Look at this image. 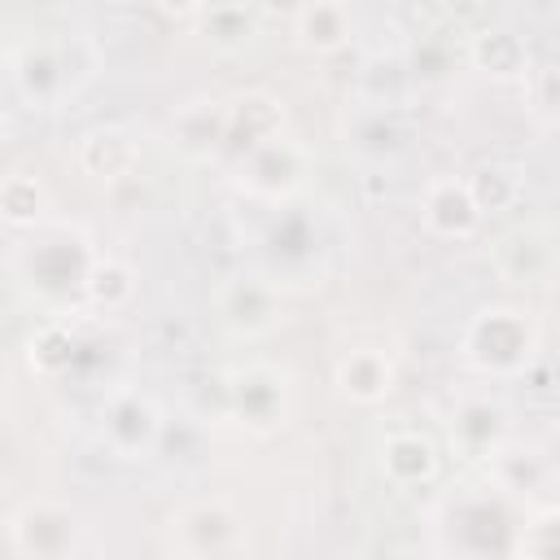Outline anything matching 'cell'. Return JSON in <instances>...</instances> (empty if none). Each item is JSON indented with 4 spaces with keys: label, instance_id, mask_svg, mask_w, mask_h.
Masks as SVG:
<instances>
[{
    "label": "cell",
    "instance_id": "13",
    "mask_svg": "<svg viewBox=\"0 0 560 560\" xmlns=\"http://www.w3.org/2000/svg\"><path fill=\"white\" fill-rule=\"evenodd\" d=\"M57 52L61 48H52V44H31V48H22L18 70H13L22 96L26 101H39L44 109L57 105L66 92H74V83H79V74L66 70V61H57Z\"/></svg>",
    "mask_w": 560,
    "mask_h": 560
},
{
    "label": "cell",
    "instance_id": "12",
    "mask_svg": "<svg viewBox=\"0 0 560 560\" xmlns=\"http://www.w3.org/2000/svg\"><path fill=\"white\" fill-rule=\"evenodd\" d=\"M486 468H490L499 494H538L551 486V459L538 446H525L512 438L486 455Z\"/></svg>",
    "mask_w": 560,
    "mask_h": 560
},
{
    "label": "cell",
    "instance_id": "2",
    "mask_svg": "<svg viewBox=\"0 0 560 560\" xmlns=\"http://www.w3.org/2000/svg\"><path fill=\"white\" fill-rule=\"evenodd\" d=\"M538 350V324L521 306H481L459 341V354L481 376H521Z\"/></svg>",
    "mask_w": 560,
    "mask_h": 560
},
{
    "label": "cell",
    "instance_id": "21",
    "mask_svg": "<svg viewBox=\"0 0 560 560\" xmlns=\"http://www.w3.org/2000/svg\"><path fill=\"white\" fill-rule=\"evenodd\" d=\"M13 556V534H9V521H0V560Z\"/></svg>",
    "mask_w": 560,
    "mask_h": 560
},
{
    "label": "cell",
    "instance_id": "14",
    "mask_svg": "<svg viewBox=\"0 0 560 560\" xmlns=\"http://www.w3.org/2000/svg\"><path fill=\"white\" fill-rule=\"evenodd\" d=\"M381 472L398 486V490H411V486H424L433 481L438 472V451L429 438L420 433H389L381 442Z\"/></svg>",
    "mask_w": 560,
    "mask_h": 560
},
{
    "label": "cell",
    "instance_id": "7",
    "mask_svg": "<svg viewBox=\"0 0 560 560\" xmlns=\"http://www.w3.org/2000/svg\"><path fill=\"white\" fill-rule=\"evenodd\" d=\"M175 538L192 560H223L241 547V521L228 503H192L175 521Z\"/></svg>",
    "mask_w": 560,
    "mask_h": 560
},
{
    "label": "cell",
    "instance_id": "5",
    "mask_svg": "<svg viewBox=\"0 0 560 560\" xmlns=\"http://www.w3.org/2000/svg\"><path fill=\"white\" fill-rule=\"evenodd\" d=\"M162 438V411L140 389H118L101 407V442L114 451V459H149Z\"/></svg>",
    "mask_w": 560,
    "mask_h": 560
},
{
    "label": "cell",
    "instance_id": "17",
    "mask_svg": "<svg viewBox=\"0 0 560 560\" xmlns=\"http://www.w3.org/2000/svg\"><path fill=\"white\" fill-rule=\"evenodd\" d=\"M131 293H136L131 267H122L118 258H96L88 284H83V298H88L96 311H118V306L131 302Z\"/></svg>",
    "mask_w": 560,
    "mask_h": 560
},
{
    "label": "cell",
    "instance_id": "9",
    "mask_svg": "<svg viewBox=\"0 0 560 560\" xmlns=\"http://www.w3.org/2000/svg\"><path fill=\"white\" fill-rule=\"evenodd\" d=\"M332 385L341 398L359 402V407H372V402H385L389 389H394V359L376 346H359L350 354L337 359L332 368Z\"/></svg>",
    "mask_w": 560,
    "mask_h": 560
},
{
    "label": "cell",
    "instance_id": "20",
    "mask_svg": "<svg viewBox=\"0 0 560 560\" xmlns=\"http://www.w3.org/2000/svg\"><path fill=\"white\" fill-rule=\"evenodd\" d=\"M516 556L521 560H560V547H556V508L542 503L534 516H525V529L516 538Z\"/></svg>",
    "mask_w": 560,
    "mask_h": 560
},
{
    "label": "cell",
    "instance_id": "11",
    "mask_svg": "<svg viewBox=\"0 0 560 560\" xmlns=\"http://www.w3.org/2000/svg\"><path fill=\"white\" fill-rule=\"evenodd\" d=\"M280 127H284V109H280L271 96L249 92V96L232 101L228 114H223V149H232L236 158H245L249 149L276 140Z\"/></svg>",
    "mask_w": 560,
    "mask_h": 560
},
{
    "label": "cell",
    "instance_id": "1",
    "mask_svg": "<svg viewBox=\"0 0 560 560\" xmlns=\"http://www.w3.org/2000/svg\"><path fill=\"white\" fill-rule=\"evenodd\" d=\"M96 249L88 241L83 228L74 223H35L31 236L13 249V271L18 280L39 293V302H48L52 311L66 306L70 298H83V284L96 267Z\"/></svg>",
    "mask_w": 560,
    "mask_h": 560
},
{
    "label": "cell",
    "instance_id": "10",
    "mask_svg": "<svg viewBox=\"0 0 560 560\" xmlns=\"http://www.w3.org/2000/svg\"><path fill=\"white\" fill-rule=\"evenodd\" d=\"M446 433H451V446H459L468 459H486L499 442H508V416H503L499 402H490L481 394H468L451 411Z\"/></svg>",
    "mask_w": 560,
    "mask_h": 560
},
{
    "label": "cell",
    "instance_id": "3",
    "mask_svg": "<svg viewBox=\"0 0 560 560\" xmlns=\"http://www.w3.org/2000/svg\"><path fill=\"white\" fill-rule=\"evenodd\" d=\"M9 534L22 560H70L83 542V516L57 499H35L9 521Z\"/></svg>",
    "mask_w": 560,
    "mask_h": 560
},
{
    "label": "cell",
    "instance_id": "8",
    "mask_svg": "<svg viewBox=\"0 0 560 560\" xmlns=\"http://www.w3.org/2000/svg\"><path fill=\"white\" fill-rule=\"evenodd\" d=\"M420 219H424V228H429L433 236H442V241H468V236H477V228H481L486 214L477 210V201H472V192H468L464 179L442 175V179H429V184H424Z\"/></svg>",
    "mask_w": 560,
    "mask_h": 560
},
{
    "label": "cell",
    "instance_id": "22",
    "mask_svg": "<svg viewBox=\"0 0 560 560\" xmlns=\"http://www.w3.org/2000/svg\"><path fill=\"white\" fill-rule=\"evenodd\" d=\"M9 385H13V381H9V368H4V359H0V407L9 402Z\"/></svg>",
    "mask_w": 560,
    "mask_h": 560
},
{
    "label": "cell",
    "instance_id": "19",
    "mask_svg": "<svg viewBox=\"0 0 560 560\" xmlns=\"http://www.w3.org/2000/svg\"><path fill=\"white\" fill-rule=\"evenodd\" d=\"M26 350H31V363H35L44 376H57V372H66L70 359H74V332H70V324L48 319V324L26 341Z\"/></svg>",
    "mask_w": 560,
    "mask_h": 560
},
{
    "label": "cell",
    "instance_id": "4",
    "mask_svg": "<svg viewBox=\"0 0 560 560\" xmlns=\"http://www.w3.org/2000/svg\"><path fill=\"white\" fill-rule=\"evenodd\" d=\"M223 381H228V416L241 429L271 433V429L284 424V411H289V381H284V372L249 363V368L228 372Z\"/></svg>",
    "mask_w": 560,
    "mask_h": 560
},
{
    "label": "cell",
    "instance_id": "16",
    "mask_svg": "<svg viewBox=\"0 0 560 560\" xmlns=\"http://www.w3.org/2000/svg\"><path fill=\"white\" fill-rule=\"evenodd\" d=\"M219 311L232 328H245V332H258L271 324V311H276V289L267 280H232L219 289Z\"/></svg>",
    "mask_w": 560,
    "mask_h": 560
},
{
    "label": "cell",
    "instance_id": "18",
    "mask_svg": "<svg viewBox=\"0 0 560 560\" xmlns=\"http://www.w3.org/2000/svg\"><path fill=\"white\" fill-rule=\"evenodd\" d=\"M0 219L18 228L44 223V188L35 175H4L0 179Z\"/></svg>",
    "mask_w": 560,
    "mask_h": 560
},
{
    "label": "cell",
    "instance_id": "15",
    "mask_svg": "<svg viewBox=\"0 0 560 560\" xmlns=\"http://www.w3.org/2000/svg\"><path fill=\"white\" fill-rule=\"evenodd\" d=\"M79 166H83L88 175H96V179H122V175H131V166H136V144H131V136L118 131V127H96V131H88L83 144H79Z\"/></svg>",
    "mask_w": 560,
    "mask_h": 560
},
{
    "label": "cell",
    "instance_id": "6",
    "mask_svg": "<svg viewBox=\"0 0 560 560\" xmlns=\"http://www.w3.org/2000/svg\"><path fill=\"white\" fill-rule=\"evenodd\" d=\"M302 175H306V153L284 136L236 158V188L258 201H284L302 184Z\"/></svg>",
    "mask_w": 560,
    "mask_h": 560
}]
</instances>
